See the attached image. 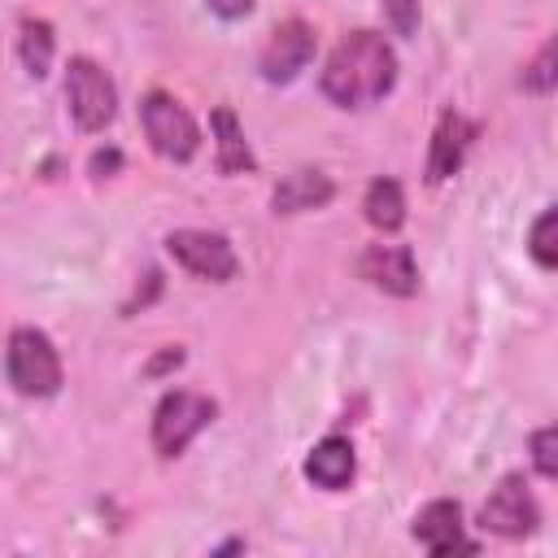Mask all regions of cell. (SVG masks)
Here are the masks:
<instances>
[{
	"label": "cell",
	"instance_id": "9c48e42d",
	"mask_svg": "<svg viewBox=\"0 0 558 558\" xmlns=\"http://www.w3.org/2000/svg\"><path fill=\"white\" fill-rule=\"evenodd\" d=\"M414 541L427 549V554H436V558H449V554H475L480 545L462 532V506L458 501H427L418 514H414Z\"/></svg>",
	"mask_w": 558,
	"mask_h": 558
},
{
	"label": "cell",
	"instance_id": "d6986e66",
	"mask_svg": "<svg viewBox=\"0 0 558 558\" xmlns=\"http://www.w3.org/2000/svg\"><path fill=\"white\" fill-rule=\"evenodd\" d=\"M379 4H384V13H388L397 35H414L418 31V0H379Z\"/></svg>",
	"mask_w": 558,
	"mask_h": 558
},
{
	"label": "cell",
	"instance_id": "9a60e30c",
	"mask_svg": "<svg viewBox=\"0 0 558 558\" xmlns=\"http://www.w3.org/2000/svg\"><path fill=\"white\" fill-rule=\"evenodd\" d=\"M362 209H366V222L375 231H397L405 222V192L397 179H375L362 196Z\"/></svg>",
	"mask_w": 558,
	"mask_h": 558
},
{
	"label": "cell",
	"instance_id": "44dd1931",
	"mask_svg": "<svg viewBox=\"0 0 558 558\" xmlns=\"http://www.w3.org/2000/svg\"><path fill=\"white\" fill-rule=\"evenodd\" d=\"M209 9H214L218 17H227V22H235V17H244V13L253 9V0H209Z\"/></svg>",
	"mask_w": 558,
	"mask_h": 558
},
{
	"label": "cell",
	"instance_id": "ac0fdd59",
	"mask_svg": "<svg viewBox=\"0 0 558 558\" xmlns=\"http://www.w3.org/2000/svg\"><path fill=\"white\" fill-rule=\"evenodd\" d=\"M558 432L554 427H536L532 432V462H536V471L545 475V480H554L558 475Z\"/></svg>",
	"mask_w": 558,
	"mask_h": 558
},
{
	"label": "cell",
	"instance_id": "6da1fadb",
	"mask_svg": "<svg viewBox=\"0 0 558 558\" xmlns=\"http://www.w3.org/2000/svg\"><path fill=\"white\" fill-rule=\"evenodd\" d=\"M323 96L340 109H366L375 100H384L397 83V52L384 35L375 31H353L344 35L327 65H323Z\"/></svg>",
	"mask_w": 558,
	"mask_h": 558
},
{
	"label": "cell",
	"instance_id": "7c38bea8",
	"mask_svg": "<svg viewBox=\"0 0 558 558\" xmlns=\"http://www.w3.org/2000/svg\"><path fill=\"white\" fill-rule=\"evenodd\" d=\"M353 471H357V458H353L349 436H323V440L310 449V458H305V475H310L318 488H327V493L344 488V484L353 480Z\"/></svg>",
	"mask_w": 558,
	"mask_h": 558
},
{
	"label": "cell",
	"instance_id": "8fae6325",
	"mask_svg": "<svg viewBox=\"0 0 558 558\" xmlns=\"http://www.w3.org/2000/svg\"><path fill=\"white\" fill-rule=\"evenodd\" d=\"M475 140V126L458 113V109H445L436 131H432V153H427V183H445L462 170V157Z\"/></svg>",
	"mask_w": 558,
	"mask_h": 558
},
{
	"label": "cell",
	"instance_id": "8992f818",
	"mask_svg": "<svg viewBox=\"0 0 558 558\" xmlns=\"http://www.w3.org/2000/svg\"><path fill=\"white\" fill-rule=\"evenodd\" d=\"M166 253H170L187 275L209 279V283H227V279H235V270H240L231 240L218 235V231H196V227L170 231V235H166Z\"/></svg>",
	"mask_w": 558,
	"mask_h": 558
},
{
	"label": "cell",
	"instance_id": "7402d4cb",
	"mask_svg": "<svg viewBox=\"0 0 558 558\" xmlns=\"http://www.w3.org/2000/svg\"><path fill=\"white\" fill-rule=\"evenodd\" d=\"M118 148H96L92 153V174H109V170H118Z\"/></svg>",
	"mask_w": 558,
	"mask_h": 558
},
{
	"label": "cell",
	"instance_id": "277c9868",
	"mask_svg": "<svg viewBox=\"0 0 558 558\" xmlns=\"http://www.w3.org/2000/svg\"><path fill=\"white\" fill-rule=\"evenodd\" d=\"M140 122H144V135H148V144H153L157 157H166V161H187V157H196V148H201V126H196V118H192L170 92H148V96L140 100Z\"/></svg>",
	"mask_w": 558,
	"mask_h": 558
},
{
	"label": "cell",
	"instance_id": "30bf717a",
	"mask_svg": "<svg viewBox=\"0 0 558 558\" xmlns=\"http://www.w3.org/2000/svg\"><path fill=\"white\" fill-rule=\"evenodd\" d=\"M357 275L388 296H414L418 292V266H414L410 244H366Z\"/></svg>",
	"mask_w": 558,
	"mask_h": 558
},
{
	"label": "cell",
	"instance_id": "ffe728a7",
	"mask_svg": "<svg viewBox=\"0 0 558 558\" xmlns=\"http://www.w3.org/2000/svg\"><path fill=\"white\" fill-rule=\"evenodd\" d=\"M523 87H532V92H549V87H554V44H545V48L536 52L532 70L523 74Z\"/></svg>",
	"mask_w": 558,
	"mask_h": 558
},
{
	"label": "cell",
	"instance_id": "e0dca14e",
	"mask_svg": "<svg viewBox=\"0 0 558 558\" xmlns=\"http://www.w3.org/2000/svg\"><path fill=\"white\" fill-rule=\"evenodd\" d=\"M554 231H558V214L554 209H541V218L532 222V235H527V253H532V262L541 270H554L558 266V240H554Z\"/></svg>",
	"mask_w": 558,
	"mask_h": 558
},
{
	"label": "cell",
	"instance_id": "ba28073f",
	"mask_svg": "<svg viewBox=\"0 0 558 558\" xmlns=\"http://www.w3.org/2000/svg\"><path fill=\"white\" fill-rule=\"evenodd\" d=\"M480 523H484L488 532L506 536V541H519V536L536 532L541 506H536L532 488L523 484V475H506V480L493 488V497H488L484 510H480Z\"/></svg>",
	"mask_w": 558,
	"mask_h": 558
},
{
	"label": "cell",
	"instance_id": "2e32d148",
	"mask_svg": "<svg viewBox=\"0 0 558 558\" xmlns=\"http://www.w3.org/2000/svg\"><path fill=\"white\" fill-rule=\"evenodd\" d=\"M52 52H57V35H52V22L44 17H22V35H17V57L26 65L31 78H44L48 65H52Z\"/></svg>",
	"mask_w": 558,
	"mask_h": 558
},
{
	"label": "cell",
	"instance_id": "3957f363",
	"mask_svg": "<svg viewBox=\"0 0 558 558\" xmlns=\"http://www.w3.org/2000/svg\"><path fill=\"white\" fill-rule=\"evenodd\" d=\"M214 414H218V405L205 392H192V388L166 392L153 410V449L161 458H179L214 423Z\"/></svg>",
	"mask_w": 558,
	"mask_h": 558
},
{
	"label": "cell",
	"instance_id": "5bb4252c",
	"mask_svg": "<svg viewBox=\"0 0 558 558\" xmlns=\"http://www.w3.org/2000/svg\"><path fill=\"white\" fill-rule=\"evenodd\" d=\"M209 126H214V140H218V170H222V174L257 170V157H253V148H248V140H244V126L235 122L231 109H214Z\"/></svg>",
	"mask_w": 558,
	"mask_h": 558
},
{
	"label": "cell",
	"instance_id": "7a4b0ae2",
	"mask_svg": "<svg viewBox=\"0 0 558 558\" xmlns=\"http://www.w3.org/2000/svg\"><path fill=\"white\" fill-rule=\"evenodd\" d=\"M4 375L22 397H52L61 388V357L39 327H17L4 349Z\"/></svg>",
	"mask_w": 558,
	"mask_h": 558
},
{
	"label": "cell",
	"instance_id": "52a82bcc",
	"mask_svg": "<svg viewBox=\"0 0 558 558\" xmlns=\"http://www.w3.org/2000/svg\"><path fill=\"white\" fill-rule=\"evenodd\" d=\"M314 48H318V35H314L310 22H301V17L279 22V26L266 35L262 57H257L262 78H266V83H292V78L314 61Z\"/></svg>",
	"mask_w": 558,
	"mask_h": 558
},
{
	"label": "cell",
	"instance_id": "5b68a950",
	"mask_svg": "<svg viewBox=\"0 0 558 558\" xmlns=\"http://www.w3.org/2000/svg\"><path fill=\"white\" fill-rule=\"evenodd\" d=\"M65 105L83 131H105L118 113V87L92 57H74L65 70Z\"/></svg>",
	"mask_w": 558,
	"mask_h": 558
},
{
	"label": "cell",
	"instance_id": "4fadbf2b",
	"mask_svg": "<svg viewBox=\"0 0 558 558\" xmlns=\"http://www.w3.org/2000/svg\"><path fill=\"white\" fill-rule=\"evenodd\" d=\"M331 179L327 174H318V170H292L279 187H275V196H270V205H275V214H301V209H314V205H327L331 201Z\"/></svg>",
	"mask_w": 558,
	"mask_h": 558
}]
</instances>
